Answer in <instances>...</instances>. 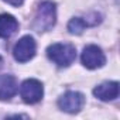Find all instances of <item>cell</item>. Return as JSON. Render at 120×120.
I'll list each match as a JSON object with an SVG mask.
<instances>
[{"instance_id": "3", "label": "cell", "mask_w": 120, "mask_h": 120, "mask_svg": "<svg viewBox=\"0 0 120 120\" xmlns=\"http://www.w3.org/2000/svg\"><path fill=\"white\" fill-rule=\"evenodd\" d=\"M35 51H37L35 40L31 35H24L16 42V45L13 48V56L17 62L24 64L34 58Z\"/></svg>"}, {"instance_id": "1", "label": "cell", "mask_w": 120, "mask_h": 120, "mask_svg": "<svg viewBox=\"0 0 120 120\" xmlns=\"http://www.w3.org/2000/svg\"><path fill=\"white\" fill-rule=\"evenodd\" d=\"M47 56L55 65L67 68L76 59V49L67 42H55L47 48Z\"/></svg>"}, {"instance_id": "7", "label": "cell", "mask_w": 120, "mask_h": 120, "mask_svg": "<svg viewBox=\"0 0 120 120\" xmlns=\"http://www.w3.org/2000/svg\"><path fill=\"white\" fill-rule=\"evenodd\" d=\"M93 95L99 100H103V102L114 100L119 96V82H116V81L103 82L93 89Z\"/></svg>"}, {"instance_id": "10", "label": "cell", "mask_w": 120, "mask_h": 120, "mask_svg": "<svg viewBox=\"0 0 120 120\" xmlns=\"http://www.w3.org/2000/svg\"><path fill=\"white\" fill-rule=\"evenodd\" d=\"M88 26H90V24H89L86 20H83V19H81V17H74V19L68 23V31H69L71 34L79 35V34L83 33V30H85Z\"/></svg>"}, {"instance_id": "8", "label": "cell", "mask_w": 120, "mask_h": 120, "mask_svg": "<svg viewBox=\"0 0 120 120\" xmlns=\"http://www.w3.org/2000/svg\"><path fill=\"white\" fill-rule=\"evenodd\" d=\"M17 92V79L13 75H0V100H10Z\"/></svg>"}, {"instance_id": "5", "label": "cell", "mask_w": 120, "mask_h": 120, "mask_svg": "<svg viewBox=\"0 0 120 120\" xmlns=\"http://www.w3.org/2000/svg\"><path fill=\"white\" fill-rule=\"evenodd\" d=\"M85 105V96L79 92H74V90H69L67 93H64L61 98L58 99V106L62 112H67V113H78Z\"/></svg>"}, {"instance_id": "4", "label": "cell", "mask_w": 120, "mask_h": 120, "mask_svg": "<svg viewBox=\"0 0 120 120\" xmlns=\"http://www.w3.org/2000/svg\"><path fill=\"white\" fill-rule=\"evenodd\" d=\"M42 95H44L42 83L37 79H26L20 86V96L28 105L40 102L42 99Z\"/></svg>"}, {"instance_id": "6", "label": "cell", "mask_w": 120, "mask_h": 120, "mask_svg": "<svg viewBox=\"0 0 120 120\" xmlns=\"http://www.w3.org/2000/svg\"><path fill=\"white\" fill-rule=\"evenodd\" d=\"M81 59H82L83 67H86L88 69L100 68L106 62V56H105L102 48L98 47V45H88V47H85Z\"/></svg>"}, {"instance_id": "12", "label": "cell", "mask_w": 120, "mask_h": 120, "mask_svg": "<svg viewBox=\"0 0 120 120\" xmlns=\"http://www.w3.org/2000/svg\"><path fill=\"white\" fill-rule=\"evenodd\" d=\"M2 67H3V58L0 56V69H2Z\"/></svg>"}, {"instance_id": "11", "label": "cell", "mask_w": 120, "mask_h": 120, "mask_svg": "<svg viewBox=\"0 0 120 120\" xmlns=\"http://www.w3.org/2000/svg\"><path fill=\"white\" fill-rule=\"evenodd\" d=\"M3 2H6V3H7V4H10V6L19 7V6H21V4H23L24 0H3Z\"/></svg>"}, {"instance_id": "2", "label": "cell", "mask_w": 120, "mask_h": 120, "mask_svg": "<svg viewBox=\"0 0 120 120\" xmlns=\"http://www.w3.org/2000/svg\"><path fill=\"white\" fill-rule=\"evenodd\" d=\"M56 21V4L51 0H45L38 6L37 14L33 21V28L38 33L48 31L55 26Z\"/></svg>"}, {"instance_id": "9", "label": "cell", "mask_w": 120, "mask_h": 120, "mask_svg": "<svg viewBox=\"0 0 120 120\" xmlns=\"http://www.w3.org/2000/svg\"><path fill=\"white\" fill-rule=\"evenodd\" d=\"M19 30V21L14 16L3 13L0 14V37L9 38Z\"/></svg>"}]
</instances>
